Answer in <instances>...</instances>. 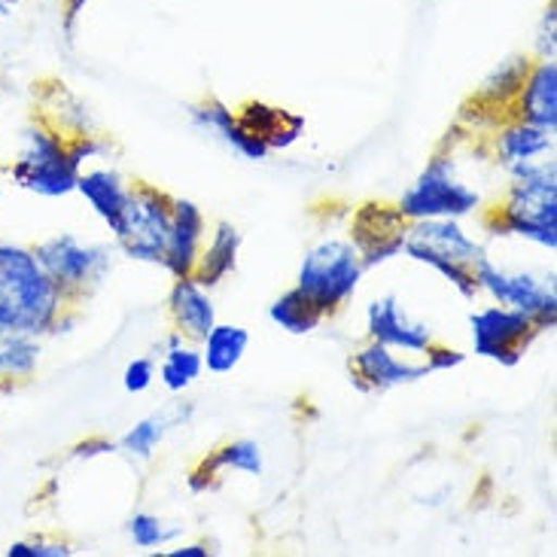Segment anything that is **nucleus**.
I'll return each mask as SVG.
<instances>
[{"label":"nucleus","instance_id":"obj_1","mask_svg":"<svg viewBox=\"0 0 557 557\" xmlns=\"http://www.w3.org/2000/svg\"><path fill=\"white\" fill-rule=\"evenodd\" d=\"M67 308L61 289L25 244L0 242V335L44 338Z\"/></svg>","mask_w":557,"mask_h":557},{"label":"nucleus","instance_id":"obj_2","mask_svg":"<svg viewBox=\"0 0 557 557\" xmlns=\"http://www.w3.org/2000/svg\"><path fill=\"white\" fill-rule=\"evenodd\" d=\"M512 186L487 226L497 235H512L536 244L548 253L557 250V165L555 159H533L524 165L506 168Z\"/></svg>","mask_w":557,"mask_h":557},{"label":"nucleus","instance_id":"obj_3","mask_svg":"<svg viewBox=\"0 0 557 557\" xmlns=\"http://www.w3.org/2000/svg\"><path fill=\"white\" fill-rule=\"evenodd\" d=\"M79 168L67 152V137L46 122H28L22 128L18 156L10 165V181L30 196L64 198L76 193Z\"/></svg>","mask_w":557,"mask_h":557},{"label":"nucleus","instance_id":"obj_4","mask_svg":"<svg viewBox=\"0 0 557 557\" xmlns=\"http://www.w3.org/2000/svg\"><path fill=\"white\" fill-rule=\"evenodd\" d=\"M362 274L366 269H362V257L354 242L326 238V242L314 244L301 259L296 289H301L314 301L323 317H330L354 299V293L360 289Z\"/></svg>","mask_w":557,"mask_h":557},{"label":"nucleus","instance_id":"obj_5","mask_svg":"<svg viewBox=\"0 0 557 557\" xmlns=\"http://www.w3.org/2000/svg\"><path fill=\"white\" fill-rule=\"evenodd\" d=\"M482 208L479 189L457 177V162L451 156H436L418 174V181L408 186L396 201V211L414 220H463Z\"/></svg>","mask_w":557,"mask_h":557},{"label":"nucleus","instance_id":"obj_6","mask_svg":"<svg viewBox=\"0 0 557 557\" xmlns=\"http://www.w3.org/2000/svg\"><path fill=\"white\" fill-rule=\"evenodd\" d=\"M30 250H34L37 262L44 265V272L52 277V284L59 286L67 305H76L83 296H89L113 269L110 247L83 242L74 232L49 235Z\"/></svg>","mask_w":557,"mask_h":557},{"label":"nucleus","instance_id":"obj_7","mask_svg":"<svg viewBox=\"0 0 557 557\" xmlns=\"http://www.w3.org/2000/svg\"><path fill=\"white\" fill-rule=\"evenodd\" d=\"M113 242L135 262L162 265L168 232H171V196L150 183H137L128 193L120 220L110 226Z\"/></svg>","mask_w":557,"mask_h":557},{"label":"nucleus","instance_id":"obj_8","mask_svg":"<svg viewBox=\"0 0 557 557\" xmlns=\"http://www.w3.org/2000/svg\"><path fill=\"white\" fill-rule=\"evenodd\" d=\"M475 274V284L479 293H487L491 299L503 305V308H512L528 314L530 320H536L545 330H555L557 320V296L555 284H545L543 277L530 272H509V269H499L491 259L482 257L472 265Z\"/></svg>","mask_w":557,"mask_h":557},{"label":"nucleus","instance_id":"obj_9","mask_svg":"<svg viewBox=\"0 0 557 557\" xmlns=\"http://www.w3.org/2000/svg\"><path fill=\"white\" fill-rule=\"evenodd\" d=\"M469 330H472L475 357L512 369L524 360V350L533 345V338L543 332V326L521 311L503 308V305H487L469 317Z\"/></svg>","mask_w":557,"mask_h":557},{"label":"nucleus","instance_id":"obj_10","mask_svg":"<svg viewBox=\"0 0 557 557\" xmlns=\"http://www.w3.org/2000/svg\"><path fill=\"white\" fill-rule=\"evenodd\" d=\"M406 232L408 220L396 208L375 205V201L362 205L360 211L354 213V223H350V242L360 250L362 269L372 272L377 265L403 257Z\"/></svg>","mask_w":557,"mask_h":557},{"label":"nucleus","instance_id":"obj_11","mask_svg":"<svg viewBox=\"0 0 557 557\" xmlns=\"http://www.w3.org/2000/svg\"><path fill=\"white\" fill-rule=\"evenodd\" d=\"M403 253L414 262H421V265L426 259H448V262H460L469 269L482 257H487L482 244L460 226V220H414V223H408Z\"/></svg>","mask_w":557,"mask_h":557},{"label":"nucleus","instance_id":"obj_12","mask_svg":"<svg viewBox=\"0 0 557 557\" xmlns=\"http://www.w3.org/2000/svg\"><path fill=\"white\" fill-rule=\"evenodd\" d=\"M430 372L426 362L403 360L393 347L369 342L362 345L354 357H350V384L360 393H384L406 387V384H418Z\"/></svg>","mask_w":557,"mask_h":557},{"label":"nucleus","instance_id":"obj_13","mask_svg":"<svg viewBox=\"0 0 557 557\" xmlns=\"http://www.w3.org/2000/svg\"><path fill=\"white\" fill-rule=\"evenodd\" d=\"M366 332H369V342L387 345L403 354H426V347L433 345V330L408 314L406 305L396 296L369 301Z\"/></svg>","mask_w":557,"mask_h":557},{"label":"nucleus","instance_id":"obj_14","mask_svg":"<svg viewBox=\"0 0 557 557\" xmlns=\"http://www.w3.org/2000/svg\"><path fill=\"white\" fill-rule=\"evenodd\" d=\"M205 235H208V220L205 211L189 198H171V232H168L165 244V269L174 281L177 277H193L196 262L205 247Z\"/></svg>","mask_w":557,"mask_h":557},{"label":"nucleus","instance_id":"obj_15","mask_svg":"<svg viewBox=\"0 0 557 557\" xmlns=\"http://www.w3.org/2000/svg\"><path fill=\"white\" fill-rule=\"evenodd\" d=\"M189 122H193V128H198V132H208V135L220 137L226 147H232L247 162H265L272 156V150L259 137L250 135L242 122H238V113L232 107L223 104V101H216V98H208L201 104L189 107Z\"/></svg>","mask_w":557,"mask_h":557},{"label":"nucleus","instance_id":"obj_16","mask_svg":"<svg viewBox=\"0 0 557 557\" xmlns=\"http://www.w3.org/2000/svg\"><path fill=\"white\" fill-rule=\"evenodd\" d=\"M168 311L174 320V330L193 345H201L205 335L216 323V305L211 299V289H205L196 277H177L174 281L171 293H168Z\"/></svg>","mask_w":557,"mask_h":557},{"label":"nucleus","instance_id":"obj_17","mask_svg":"<svg viewBox=\"0 0 557 557\" xmlns=\"http://www.w3.org/2000/svg\"><path fill=\"white\" fill-rule=\"evenodd\" d=\"M515 120L540 125L545 132L557 128V64L540 59L530 64L524 86L515 98Z\"/></svg>","mask_w":557,"mask_h":557},{"label":"nucleus","instance_id":"obj_18","mask_svg":"<svg viewBox=\"0 0 557 557\" xmlns=\"http://www.w3.org/2000/svg\"><path fill=\"white\" fill-rule=\"evenodd\" d=\"M238 122L272 152L289 150L293 144H299L301 135H305V125H308L299 113H293L286 107L265 104V101H247L238 110Z\"/></svg>","mask_w":557,"mask_h":557},{"label":"nucleus","instance_id":"obj_19","mask_svg":"<svg viewBox=\"0 0 557 557\" xmlns=\"http://www.w3.org/2000/svg\"><path fill=\"white\" fill-rule=\"evenodd\" d=\"M226 469H235V472H244V475H262L265 472V457H262V445L253 442V438H235V442H228L223 445L220 451H213L211 457H205L198 469H193V475H189V491L193 494H205V491H211L216 479H220V472H226Z\"/></svg>","mask_w":557,"mask_h":557},{"label":"nucleus","instance_id":"obj_20","mask_svg":"<svg viewBox=\"0 0 557 557\" xmlns=\"http://www.w3.org/2000/svg\"><path fill=\"white\" fill-rule=\"evenodd\" d=\"M242 232L232 223H216L211 232V242L201 247V257L196 262V277L205 289H213L226 281L228 274L238 269V253H242Z\"/></svg>","mask_w":557,"mask_h":557},{"label":"nucleus","instance_id":"obj_21","mask_svg":"<svg viewBox=\"0 0 557 557\" xmlns=\"http://www.w3.org/2000/svg\"><path fill=\"white\" fill-rule=\"evenodd\" d=\"M76 193L89 201V208L101 220H104V226L110 228L116 220H120L122 208H125V201H128V193H132V186L125 183L120 171H113V168H89V171H79V177H76Z\"/></svg>","mask_w":557,"mask_h":557},{"label":"nucleus","instance_id":"obj_22","mask_svg":"<svg viewBox=\"0 0 557 557\" xmlns=\"http://www.w3.org/2000/svg\"><path fill=\"white\" fill-rule=\"evenodd\" d=\"M494 152H497V162L503 168L545 159V156L555 152V132H545L540 125L512 120L494 140Z\"/></svg>","mask_w":557,"mask_h":557},{"label":"nucleus","instance_id":"obj_23","mask_svg":"<svg viewBox=\"0 0 557 557\" xmlns=\"http://www.w3.org/2000/svg\"><path fill=\"white\" fill-rule=\"evenodd\" d=\"M44 360V345L34 335L3 332L0 335V391H13L37 375Z\"/></svg>","mask_w":557,"mask_h":557},{"label":"nucleus","instance_id":"obj_24","mask_svg":"<svg viewBox=\"0 0 557 557\" xmlns=\"http://www.w3.org/2000/svg\"><path fill=\"white\" fill-rule=\"evenodd\" d=\"M205 372V360L201 350L193 342H186L181 332L168 335L165 354H162V366H159V381L168 393H186Z\"/></svg>","mask_w":557,"mask_h":557},{"label":"nucleus","instance_id":"obj_25","mask_svg":"<svg viewBox=\"0 0 557 557\" xmlns=\"http://www.w3.org/2000/svg\"><path fill=\"white\" fill-rule=\"evenodd\" d=\"M250 347V332L238 323H213V330L201 342V360L213 375H228L242 366L244 354Z\"/></svg>","mask_w":557,"mask_h":557},{"label":"nucleus","instance_id":"obj_26","mask_svg":"<svg viewBox=\"0 0 557 557\" xmlns=\"http://www.w3.org/2000/svg\"><path fill=\"white\" fill-rule=\"evenodd\" d=\"M183 421V406H177L174 411H156V414H147L125 433V436L116 442V451L132 457V460H150L152 454L159 451V445L165 442V436Z\"/></svg>","mask_w":557,"mask_h":557},{"label":"nucleus","instance_id":"obj_27","mask_svg":"<svg viewBox=\"0 0 557 557\" xmlns=\"http://www.w3.org/2000/svg\"><path fill=\"white\" fill-rule=\"evenodd\" d=\"M528 71V55H512V59L499 61L497 67L484 76L482 89L475 91V104L487 107V110H506V107H515V98H518V91L524 86Z\"/></svg>","mask_w":557,"mask_h":557},{"label":"nucleus","instance_id":"obj_28","mask_svg":"<svg viewBox=\"0 0 557 557\" xmlns=\"http://www.w3.org/2000/svg\"><path fill=\"white\" fill-rule=\"evenodd\" d=\"M269 320H272L277 330L289 332V335H311L326 317H323V311L301 289L293 286V289L281 293L269 305Z\"/></svg>","mask_w":557,"mask_h":557},{"label":"nucleus","instance_id":"obj_29","mask_svg":"<svg viewBox=\"0 0 557 557\" xmlns=\"http://www.w3.org/2000/svg\"><path fill=\"white\" fill-rule=\"evenodd\" d=\"M183 533V528H171L159 515L135 512L128 518V536L135 548H162V545L174 543Z\"/></svg>","mask_w":557,"mask_h":557},{"label":"nucleus","instance_id":"obj_30","mask_svg":"<svg viewBox=\"0 0 557 557\" xmlns=\"http://www.w3.org/2000/svg\"><path fill=\"white\" fill-rule=\"evenodd\" d=\"M423 265H430L433 272H438L448 284L463 296V299H475L479 296V284H475V274L469 265H460V262H448V259H426Z\"/></svg>","mask_w":557,"mask_h":557},{"label":"nucleus","instance_id":"obj_31","mask_svg":"<svg viewBox=\"0 0 557 557\" xmlns=\"http://www.w3.org/2000/svg\"><path fill=\"white\" fill-rule=\"evenodd\" d=\"M152 381H156V362L150 357H135L125 366V372H122V387L132 396H140V393L150 391Z\"/></svg>","mask_w":557,"mask_h":557},{"label":"nucleus","instance_id":"obj_32","mask_svg":"<svg viewBox=\"0 0 557 557\" xmlns=\"http://www.w3.org/2000/svg\"><path fill=\"white\" fill-rule=\"evenodd\" d=\"M74 548L67 543H52V540H25L7 548V557H71Z\"/></svg>","mask_w":557,"mask_h":557},{"label":"nucleus","instance_id":"obj_33","mask_svg":"<svg viewBox=\"0 0 557 557\" xmlns=\"http://www.w3.org/2000/svg\"><path fill=\"white\" fill-rule=\"evenodd\" d=\"M467 362V354L463 350H454V347H438L436 342L426 347V366L430 372H448V369H457Z\"/></svg>","mask_w":557,"mask_h":557},{"label":"nucleus","instance_id":"obj_34","mask_svg":"<svg viewBox=\"0 0 557 557\" xmlns=\"http://www.w3.org/2000/svg\"><path fill=\"white\" fill-rule=\"evenodd\" d=\"M555 22H557V10L548 7L543 13V22H540V30H536V49H540V59L555 61Z\"/></svg>","mask_w":557,"mask_h":557},{"label":"nucleus","instance_id":"obj_35","mask_svg":"<svg viewBox=\"0 0 557 557\" xmlns=\"http://www.w3.org/2000/svg\"><path fill=\"white\" fill-rule=\"evenodd\" d=\"M104 454H116V442L110 438H86L74 448L76 460H91V457H104Z\"/></svg>","mask_w":557,"mask_h":557},{"label":"nucleus","instance_id":"obj_36","mask_svg":"<svg viewBox=\"0 0 557 557\" xmlns=\"http://www.w3.org/2000/svg\"><path fill=\"white\" fill-rule=\"evenodd\" d=\"M89 3L91 0H64V15H61V25H64V34H67V37H74L76 22H79V15H83V10H86Z\"/></svg>","mask_w":557,"mask_h":557},{"label":"nucleus","instance_id":"obj_37","mask_svg":"<svg viewBox=\"0 0 557 557\" xmlns=\"http://www.w3.org/2000/svg\"><path fill=\"white\" fill-rule=\"evenodd\" d=\"M211 555V548L205 543H193V545H181V548H171L168 557H208Z\"/></svg>","mask_w":557,"mask_h":557},{"label":"nucleus","instance_id":"obj_38","mask_svg":"<svg viewBox=\"0 0 557 557\" xmlns=\"http://www.w3.org/2000/svg\"><path fill=\"white\" fill-rule=\"evenodd\" d=\"M0 3H7V7H15V3H22V0H0Z\"/></svg>","mask_w":557,"mask_h":557},{"label":"nucleus","instance_id":"obj_39","mask_svg":"<svg viewBox=\"0 0 557 557\" xmlns=\"http://www.w3.org/2000/svg\"><path fill=\"white\" fill-rule=\"evenodd\" d=\"M0 201H3V186H0Z\"/></svg>","mask_w":557,"mask_h":557}]
</instances>
